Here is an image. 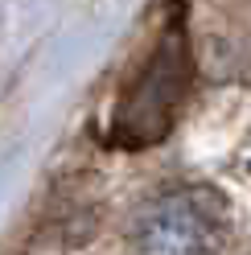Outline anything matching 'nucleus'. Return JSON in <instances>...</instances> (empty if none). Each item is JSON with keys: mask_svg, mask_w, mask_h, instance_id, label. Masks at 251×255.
I'll return each mask as SVG.
<instances>
[{"mask_svg": "<svg viewBox=\"0 0 251 255\" xmlns=\"http://www.w3.org/2000/svg\"><path fill=\"white\" fill-rule=\"evenodd\" d=\"M227 210L210 189H177L136 222V255H218Z\"/></svg>", "mask_w": 251, "mask_h": 255, "instance_id": "f03ea898", "label": "nucleus"}, {"mask_svg": "<svg viewBox=\"0 0 251 255\" xmlns=\"http://www.w3.org/2000/svg\"><path fill=\"white\" fill-rule=\"evenodd\" d=\"M190 41L177 21L165 25L156 50L144 58V66L136 70V78L124 87L116 116H112V140L120 148H144L165 140V132L173 128V116L185 99L190 87Z\"/></svg>", "mask_w": 251, "mask_h": 255, "instance_id": "f257e3e1", "label": "nucleus"}]
</instances>
